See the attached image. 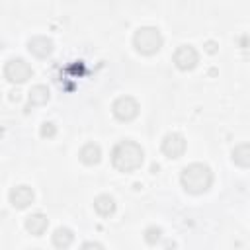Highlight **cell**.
Instances as JSON below:
<instances>
[{"label": "cell", "mask_w": 250, "mask_h": 250, "mask_svg": "<svg viewBox=\"0 0 250 250\" xmlns=\"http://www.w3.org/2000/svg\"><path fill=\"white\" fill-rule=\"evenodd\" d=\"M10 100H12V102H18V100H20V94H18V92H12Z\"/></svg>", "instance_id": "20"}, {"label": "cell", "mask_w": 250, "mask_h": 250, "mask_svg": "<svg viewBox=\"0 0 250 250\" xmlns=\"http://www.w3.org/2000/svg\"><path fill=\"white\" fill-rule=\"evenodd\" d=\"M31 250H39V248H31Z\"/></svg>", "instance_id": "21"}, {"label": "cell", "mask_w": 250, "mask_h": 250, "mask_svg": "<svg viewBox=\"0 0 250 250\" xmlns=\"http://www.w3.org/2000/svg\"><path fill=\"white\" fill-rule=\"evenodd\" d=\"M27 49L31 55H35L37 59H47L53 53V41L43 37V35H35L27 41Z\"/></svg>", "instance_id": "9"}, {"label": "cell", "mask_w": 250, "mask_h": 250, "mask_svg": "<svg viewBox=\"0 0 250 250\" xmlns=\"http://www.w3.org/2000/svg\"><path fill=\"white\" fill-rule=\"evenodd\" d=\"M78 158H80L84 164L94 166V164H98V162L102 160V148H100L96 143H86V145L80 148Z\"/></svg>", "instance_id": "11"}, {"label": "cell", "mask_w": 250, "mask_h": 250, "mask_svg": "<svg viewBox=\"0 0 250 250\" xmlns=\"http://www.w3.org/2000/svg\"><path fill=\"white\" fill-rule=\"evenodd\" d=\"M94 209L102 217H111L115 213V199L111 195H107V193H102V195H98L94 199Z\"/></svg>", "instance_id": "12"}, {"label": "cell", "mask_w": 250, "mask_h": 250, "mask_svg": "<svg viewBox=\"0 0 250 250\" xmlns=\"http://www.w3.org/2000/svg\"><path fill=\"white\" fill-rule=\"evenodd\" d=\"M160 234H162V230H160L158 227H148V229L145 230V240H146L148 244H156V242L160 240Z\"/></svg>", "instance_id": "16"}, {"label": "cell", "mask_w": 250, "mask_h": 250, "mask_svg": "<svg viewBox=\"0 0 250 250\" xmlns=\"http://www.w3.org/2000/svg\"><path fill=\"white\" fill-rule=\"evenodd\" d=\"M162 43H164L162 33L156 27H150V25L139 27L135 31V35H133V45H135V49L141 55H154V53H158Z\"/></svg>", "instance_id": "3"}, {"label": "cell", "mask_w": 250, "mask_h": 250, "mask_svg": "<svg viewBox=\"0 0 250 250\" xmlns=\"http://www.w3.org/2000/svg\"><path fill=\"white\" fill-rule=\"evenodd\" d=\"M111 111H113L115 119L129 123V121H133V119L139 115V104H137V100L131 98V96H119V98L113 102Z\"/></svg>", "instance_id": "5"}, {"label": "cell", "mask_w": 250, "mask_h": 250, "mask_svg": "<svg viewBox=\"0 0 250 250\" xmlns=\"http://www.w3.org/2000/svg\"><path fill=\"white\" fill-rule=\"evenodd\" d=\"M4 76L12 84H23L33 76V68L23 59H10L4 64Z\"/></svg>", "instance_id": "4"}, {"label": "cell", "mask_w": 250, "mask_h": 250, "mask_svg": "<svg viewBox=\"0 0 250 250\" xmlns=\"http://www.w3.org/2000/svg\"><path fill=\"white\" fill-rule=\"evenodd\" d=\"M143 160H145V150L141 148L139 143H135L131 139L119 141L111 150V164L115 170H119L123 174L135 172L137 168H141Z\"/></svg>", "instance_id": "1"}, {"label": "cell", "mask_w": 250, "mask_h": 250, "mask_svg": "<svg viewBox=\"0 0 250 250\" xmlns=\"http://www.w3.org/2000/svg\"><path fill=\"white\" fill-rule=\"evenodd\" d=\"M160 148H162V154L166 158H180L186 152V139L180 133H168L162 139Z\"/></svg>", "instance_id": "7"}, {"label": "cell", "mask_w": 250, "mask_h": 250, "mask_svg": "<svg viewBox=\"0 0 250 250\" xmlns=\"http://www.w3.org/2000/svg\"><path fill=\"white\" fill-rule=\"evenodd\" d=\"M74 240V234L70 229L66 227H59L55 232H53V244L59 248V250H66Z\"/></svg>", "instance_id": "14"}, {"label": "cell", "mask_w": 250, "mask_h": 250, "mask_svg": "<svg viewBox=\"0 0 250 250\" xmlns=\"http://www.w3.org/2000/svg\"><path fill=\"white\" fill-rule=\"evenodd\" d=\"M49 227V219L43 215V213H31L27 219H25V229L27 232H31L33 236H41Z\"/></svg>", "instance_id": "10"}, {"label": "cell", "mask_w": 250, "mask_h": 250, "mask_svg": "<svg viewBox=\"0 0 250 250\" xmlns=\"http://www.w3.org/2000/svg\"><path fill=\"white\" fill-rule=\"evenodd\" d=\"M180 182H182V188L191 193V195H201L205 193L211 184H213V172L207 164H201V162H193V164H188L182 174H180Z\"/></svg>", "instance_id": "2"}, {"label": "cell", "mask_w": 250, "mask_h": 250, "mask_svg": "<svg viewBox=\"0 0 250 250\" xmlns=\"http://www.w3.org/2000/svg\"><path fill=\"white\" fill-rule=\"evenodd\" d=\"M39 135H41L43 139H53V137L57 135V127H55V125H53L51 121H45V123H41Z\"/></svg>", "instance_id": "17"}, {"label": "cell", "mask_w": 250, "mask_h": 250, "mask_svg": "<svg viewBox=\"0 0 250 250\" xmlns=\"http://www.w3.org/2000/svg\"><path fill=\"white\" fill-rule=\"evenodd\" d=\"M199 62V55L195 51V47L191 45H180L174 53V64L180 68V70H193Z\"/></svg>", "instance_id": "6"}, {"label": "cell", "mask_w": 250, "mask_h": 250, "mask_svg": "<svg viewBox=\"0 0 250 250\" xmlns=\"http://www.w3.org/2000/svg\"><path fill=\"white\" fill-rule=\"evenodd\" d=\"M80 250H104V246L98 244V242H84V244L80 246Z\"/></svg>", "instance_id": "18"}, {"label": "cell", "mask_w": 250, "mask_h": 250, "mask_svg": "<svg viewBox=\"0 0 250 250\" xmlns=\"http://www.w3.org/2000/svg\"><path fill=\"white\" fill-rule=\"evenodd\" d=\"M230 158L240 168H250V143H240L232 148Z\"/></svg>", "instance_id": "13"}, {"label": "cell", "mask_w": 250, "mask_h": 250, "mask_svg": "<svg viewBox=\"0 0 250 250\" xmlns=\"http://www.w3.org/2000/svg\"><path fill=\"white\" fill-rule=\"evenodd\" d=\"M33 199H35V193H33V189L29 188V186H14L12 189H10V203H12V207H16V209H25V207H29L31 203H33Z\"/></svg>", "instance_id": "8"}, {"label": "cell", "mask_w": 250, "mask_h": 250, "mask_svg": "<svg viewBox=\"0 0 250 250\" xmlns=\"http://www.w3.org/2000/svg\"><path fill=\"white\" fill-rule=\"evenodd\" d=\"M49 96H51L49 88L43 86V84H37V86H33L29 90V104L31 105H43V104L49 102Z\"/></svg>", "instance_id": "15"}, {"label": "cell", "mask_w": 250, "mask_h": 250, "mask_svg": "<svg viewBox=\"0 0 250 250\" xmlns=\"http://www.w3.org/2000/svg\"><path fill=\"white\" fill-rule=\"evenodd\" d=\"M205 49H207V53H215V51H217V45H215L213 41H207V45H205Z\"/></svg>", "instance_id": "19"}]
</instances>
